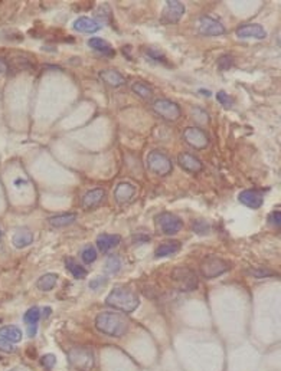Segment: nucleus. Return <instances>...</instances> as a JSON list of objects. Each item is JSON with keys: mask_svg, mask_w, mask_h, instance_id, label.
<instances>
[{"mask_svg": "<svg viewBox=\"0 0 281 371\" xmlns=\"http://www.w3.org/2000/svg\"><path fill=\"white\" fill-rule=\"evenodd\" d=\"M105 304L111 308L130 314L140 305V299L137 294L128 286H115L105 298Z\"/></svg>", "mask_w": 281, "mask_h": 371, "instance_id": "f257e3e1", "label": "nucleus"}, {"mask_svg": "<svg viewBox=\"0 0 281 371\" xmlns=\"http://www.w3.org/2000/svg\"><path fill=\"white\" fill-rule=\"evenodd\" d=\"M97 330L110 337H123L128 330V320L117 312H100L95 317Z\"/></svg>", "mask_w": 281, "mask_h": 371, "instance_id": "f03ea898", "label": "nucleus"}, {"mask_svg": "<svg viewBox=\"0 0 281 371\" xmlns=\"http://www.w3.org/2000/svg\"><path fill=\"white\" fill-rule=\"evenodd\" d=\"M146 164L152 173L160 176V177H165L167 174L172 173V170H173L172 160L165 153H162L159 150H153L152 153H149V156L146 159Z\"/></svg>", "mask_w": 281, "mask_h": 371, "instance_id": "7ed1b4c3", "label": "nucleus"}, {"mask_svg": "<svg viewBox=\"0 0 281 371\" xmlns=\"http://www.w3.org/2000/svg\"><path fill=\"white\" fill-rule=\"evenodd\" d=\"M69 364L78 371H91L94 367V353L87 347H77L68 353Z\"/></svg>", "mask_w": 281, "mask_h": 371, "instance_id": "20e7f679", "label": "nucleus"}, {"mask_svg": "<svg viewBox=\"0 0 281 371\" xmlns=\"http://www.w3.org/2000/svg\"><path fill=\"white\" fill-rule=\"evenodd\" d=\"M172 281L183 292H192L198 288V275L186 266L175 268L172 272Z\"/></svg>", "mask_w": 281, "mask_h": 371, "instance_id": "39448f33", "label": "nucleus"}, {"mask_svg": "<svg viewBox=\"0 0 281 371\" xmlns=\"http://www.w3.org/2000/svg\"><path fill=\"white\" fill-rule=\"evenodd\" d=\"M231 269V265L227 260L221 259L218 256H209L205 258L201 263V273L206 279H214L217 276H221Z\"/></svg>", "mask_w": 281, "mask_h": 371, "instance_id": "423d86ee", "label": "nucleus"}, {"mask_svg": "<svg viewBox=\"0 0 281 371\" xmlns=\"http://www.w3.org/2000/svg\"><path fill=\"white\" fill-rule=\"evenodd\" d=\"M153 111L167 121H178L182 115L179 104L166 98L156 99L153 102Z\"/></svg>", "mask_w": 281, "mask_h": 371, "instance_id": "0eeeda50", "label": "nucleus"}, {"mask_svg": "<svg viewBox=\"0 0 281 371\" xmlns=\"http://www.w3.org/2000/svg\"><path fill=\"white\" fill-rule=\"evenodd\" d=\"M156 222H157V226L160 227V230L167 236L176 235L183 227L182 219L179 216H176L175 213H170V211H163V213L157 214Z\"/></svg>", "mask_w": 281, "mask_h": 371, "instance_id": "6e6552de", "label": "nucleus"}, {"mask_svg": "<svg viewBox=\"0 0 281 371\" xmlns=\"http://www.w3.org/2000/svg\"><path fill=\"white\" fill-rule=\"evenodd\" d=\"M185 4L179 0H167L162 14H160V22L165 25H173L178 23L185 14Z\"/></svg>", "mask_w": 281, "mask_h": 371, "instance_id": "1a4fd4ad", "label": "nucleus"}, {"mask_svg": "<svg viewBox=\"0 0 281 371\" xmlns=\"http://www.w3.org/2000/svg\"><path fill=\"white\" fill-rule=\"evenodd\" d=\"M183 140L188 146L195 150H205L209 146V137L206 136L204 130L198 127H188L183 131Z\"/></svg>", "mask_w": 281, "mask_h": 371, "instance_id": "9d476101", "label": "nucleus"}, {"mask_svg": "<svg viewBox=\"0 0 281 371\" xmlns=\"http://www.w3.org/2000/svg\"><path fill=\"white\" fill-rule=\"evenodd\" d=\"M198 29L204 36H221L225 33V26L209 16H202L199 19Z\"/></svg>", "mask_w": 281, "mask_h": 371, "instance_id": "9b49d317", "label": "nucleus"}, {"mask_svg": "<svg viewBox=\"0 0 281 371\" xmlns=\"http://www.w3.org/2000/svg\"><path fill=\"white\" fill-rule=\"evenodd\" d=\"M238 200L250 209H260L264 203V194L261 190H244L240 193Z\"/></svg>", "mask_w": 281, "mask_h": 371, "instance_id": "f8f14e48", "label": "nucleus"}, {"mask_svg": "<svg viewBox=\"0 0 281 371\" xmlns=\"http://www.w3.org/2000/svg\"><path fill=\"white\" fill-rule=\"evenodd\" d=\"M178 163L179 166L188 173H199L204 170V164L198 157H195L191 153H180L178 156Z\"/></svg>", "mask_w": 281, "mask_h": 371, "instance_id": "ddd939ff", "label": "nucleus"}, {"mask_svg": "<svg viewBox=\"0 0 281 371\" xmlns=\"http://www.w3.org/2000/svg\"><path fill=\"white\" fill-rule=\"evenodd\" d=\"M235 33H237V36L241 37V39H251V37L264 39V37H267L266 29L261 25H258V23H248V25L240 26Z\"/></svg>", "mask_w": 281, "mask_h": 371, "instance_id": "4468645a", "label": "nucleus"}, {"mask_svg": "<svg viewBox=\"0 0 281 371\" xmlns=\"http://www.w3.org/2000/svg\"><path fill=\"white\" fill-rule=\"evenodd\" d=\"M105 198V191L104 188H92L90 191H87L82 197V207L85 210H91V209H95L97 206H100L102 203V200Z\"/></svg>", "mask_w": 281, "mask_h": 371, "instance_id": "2eb2a0df", "label": "nucleus"}, {"mask_svg": "<svg viewBox=\"0 0 281 371\" xmlns=\"http://www.w3.org/2000/svg\"><path fill=\"white\" fill-rule=\"evenodd\" d=\"M72 27L77 32H81V33H95V32L101 30L102 26L95 19H91V17H87V16H81L74 22Z\"/></svg>", "mask_w": 281, "mask_h": 371, "instance_id": "dca6fc26", "label": "nucleus"}, {"mask_svg": "<svg viewBox=\"0 0 281 371\" xmlns=\"http://www.w3.org/2000/svg\"><path fill=\"white\" fill-rule=\"evenodd\" d=\"M136 194V186L128 183V182H123L118 183L114 190V198L117 203H128L131 198Z\"/></svg>", "mask_w": 281, "mask_h": 371, "instance_id": "f3484780", "label": "nucleus"}, {"mask_svg": "<svg viewBox=\"0 0 281 371\" xmlns=\"http://www.w3.org/2000/svg\"><path fill=\"white\" fill-rule=\"evenodd\" d=\"M42 317L40 314V309L38 307H33V308H29L25 312L23 315V321H25L26 327H27V335L29 337H35L36 335V331H38V322Z\"/></svg>", "mask_w": 281, "mask_h": 371, "instance_id": "a211bd4d", "label": "nucleus"}, {"mask_svg": "<svg viewBox=\"0 0 281 371\" xmlns=\"http://www.w3.org/2000/svg\"><path fill=\"white\" fill-rule=\"evenodd\" d=\"M87 43H88V46H90L91 49L97 50L98 53H101L102 56L113 58L115 55L114 48H113L107 40L101 39V37H91V39H88Z\"/></svg>", "mask_w": 281, "mask_h": 371, "instance_id": "6ab92c4d", "label": "nucleus"}, {"mask_svg": "<svg viewBox=\"0 0 281 371\" xmlns=\"http://www.w3.org/2000/svg\"><path fill=\"white\" fill-rule=\"evenodd\" d=\"M121 242V236L118 235H108V233H102L97 237V247L98 250L102 252V253H107L110 252L113 247L118 246Z\"/></svg>", "mask_w": 281, "mask_h": 371, "instance_id": "aec40b11", "label": "nucleus"}, {"mask_svg": "<svg viewBox=\"0 0 281 371\" xmlns=\"http://www.w3.org/2000/svg\"><path fill=\"white\" fill-rule=\"evenodd\" d=\"M100 78H101L102 82L107 84L108 87L118 88L126 84V78L114 69H104L100 72Z\"/></svg>", "mask_w": 281, "mask_h": 371, "instance_id": "412c9836", "label": "nucleus"}, {"mask_svg": "<svg viewBox=\"0 0 281 371\" xmlns=\"http://www.w3.org/2000/svg\"><path fill=\"white\" fill-rule=\"evenodd\" d=\"M13 245L17 247V249H22V247L29 246L32 242H33V233L27 229H19L14 235H13L12 239Z\"/></svg>", "mask_w": 281, "mask_h": 371, "instance_id": "4be33fe9", "label": "nucleus"}, {"mask_svg": "<svg viewBox=\"0 0 281 371\" xmlns=\"http://www.w3.org/2000/svg\"><path fill=\"white\" fill-rule=\"evenodd\" d=\"M77 220V214L75 213H62V214H56L48 219V223L52 227H64V226H69Z\"/></svg>", "mask_w": 281, "mask_h": 371, "instance_id": "5701e85b", "label": "nucleus"}, {"mask_svg": "<svg viewBox=\"0 0 281 371\" xmlns=\"http://www.w3.org/2000/svg\"><path fill=\"white\" fill-rule=\"evenodd\" d=\"M22 331L14 327V325H6V327H1L0 328V338L9 341V343H19L22 340Z\"/></svg>", "mask_w": 281, "mask_h": 371, "instance_id": "b1692460", "label": "nucleus"}, {"mask_svg": "<svg viewBox=\"0 0 281 371\" xmlns=\"http://www.w3.org/2000/svg\"><path fill=\"white\" fill-rule=\"evenodd\" d=\"M65 268H66V271L71 273L75 279H84L87 276V273H88L87 269L82 268L74 258H66L65 259Z\"/></svg>", "mask_w": 281, "mask_h": 371, "instance_id": "393cba45", "label": "nucleus"}, {"mask_svg": "<svg viewBox=\"0 0 281 371\" xmlns=\"http://www.w3.org/2000/svg\"><path fill=\"white\" fill-rule=\"evenodd\" d=\"M179 249H180V242H178V240L166 242V243L160 245V246L156 249L154 256H156V258H166V256H170V255H173V253L179 252Z\"/></svg>", "mask_w": 281, "mask_h": 371, "instance_id": "a878e982", "label": "nucleus"}, {"mask_svg": "<svg viewBox=\"0 0 281 371\" xmlns=\"http://www.w3.org/2000/svg\"><path fill=\"white\" fill-rule=\"evenodd\" d=\"M56 282H58V275L56 273H45L38 279L36 286H38L39 291L48 292V291H52L55 288Z\"/></svg>", "mask_w": 281, "mask_h": 371, "instance_id": "bb28decb", "label": "nucleus"}, {"mask_svg": "<svg viewBox=\"0 0 281 371\" xmlns=\"http://www.w3.org/2000/svg\"><path fill=\"white\" fill-rule=\"evenodd\" d=\"M131 91H133L136 95H139V97L143 99H150L152 97H153V89L149 87L147 84L140 82V81L133 82V85H131Z\"/></svg>", "mask_w": 281, "mask_h": 371, "instance_id": "cd10ccee", "label": "nucleus"}, {"mask_svg": "<svg viewBox=\"0 0 281 371\" xmlns=\"http://www.w3.org/2000/svg\"><path fill=\"white\" fill-rule=\"evenodd\" d=\"M97 249L92 246V245H87V246L82 247V250H81V259L84 263H87V265H91V263H94L95 260H97Z\"/></svg>", "mask_w": 281, "mask_h": 371, "instance_id": "c85d7f7f", "label": "nucleus"}, {"mask_svg": "<svg viewBox=\"0 0 281 371\" xmlns=\"http://www.w3.org/2000/svg\"><path fill=\"white\" fill-rule=\"evenodd\" d=\"M121 268V260L118 256H110L107 262H105V272L110 273V275H115V273L120 271Z\"/></svg>", "mask_w": 281, "mask_h": 371, "instance_id": "c756f323", "label": "nucleus"}, {"mask_svg": "<svg viewBox=\"0 0 281 371\" xmlns=\"http://www.w3.org/2000/svg\"><path fill=\"white\" fill-rule=\"evenodd\" d=\"M232 65H234V59H232L231 55H221L218 58V68H219V71H227V69H230Z\"/></svg>", "mask_w": 281, "mask_h": 371, "instance_id": "7c9ffc66", "label": "nucleus"}, {"mask_svg": "<svg viewBox=\"0 0 281 371\" xmlns=\"http://www.w3.org/2000/svg\"><path fill=\"white\" fill-rule=\"evenodd\" d=\"M217 99H218V102H219L222 107H225V108H231V107H232V104H234V99L231 98L230 95H228L225 91H218Z\"/></svg>", "mask_w": 281, "mask_h": 371, "instance_id": "2f4dec72", "label": "nucleus"}, {"mask_svg": "<svg viewBox=\"0 0 281 371\" xmlns=\"http://www.w3.org/2000/svg\"><path fill=\"white\" fill-rule=\"evenodd\" d=\"M192 227L198 235H206L209 232V224L204 220H193Z\"/></svg>", "mask_w": 281, "mask_h": 371, "instance_id": "473e14b6", "label": "nucleus"}, {"mask_svg": "<svg viewBox=\"0 0 281 371\" xmlns=\"http://www.w3.org/2000/svg\"><path fill=\"white\" fill-rule=\"evenodd\" d=\"M192 114H193V120L195 121H198V123L201 124H206L209 120V117H208V114L202 110V108H193L192 110Z\"/></svg>", "mask_w": 281, "mask_h": 371, "instance_id": "72a5a7b5", "label": "nucleus"}, {"mask_svg": "<svg viewBox=\"0 0 281 371\" xmlns=\"http://www.w3.org/2000/svg\"><path fill=\"white\" fill-rule=\"evenodd\" d=\"M40 364L46 369V370H52L53 369V366L56 364V357L53 356V354H46V356H43L42 360H40Z\"/></svg>", "mask_w": 281, "mask_h": 371, "instance_id": "f704fd0d", "label": "nucleus"}, {"mask_svg": "<svg viewBox=\"0 0 281 371\" xmlns=\"http://www.w3.org/2000/svg\"><path fill=\"white\" fill-rule=\"evenodd\" d=\"M105 284H107V278H104V276H97V278H94L90 282V288L92 291H97V289H100V288L104 286Z\"/></svg>", "mask_w": 281, "mask_h": 371, "instance_id": "c9c22d12", "label": "nucleus"}, {"mask_svg": "<svg viewBox=\"0 0 281 371\" xmlns=\"http://www.w3.org/2000/svg\"><path fill=\"white\" fill-rule=\"evenodd\" d=\"M269 222L274 226V227H280L281 226V211L280 210H276V211H273L271 214H270V217H269Z\"/></svg>", "mask_w": 281, "mask_h": 371, "instance_id": "e433bc0d", "label": "nucleus"}, {"mask_svg": "<svg viewBox=\"0 0 281 371\" xmlns=\"http://www.w3.org/2000/svg\"><path fill=\"white\" fill-rule=\"evenodd\" d=\"M147 55H149L150 58H153L154 61H157V62L166 61V59H165V56H163V53L157 49H152V48H149V49H147Z\"/></svg>", "mask_w": 281, "mask_h": 371, "instance_id": "4c0bfd02", "label": "nucleus"}, {"mask_svg": "<svg viewBox=\"0 0 281 371\" xmlns=\"http://www.w3.org/2000/svg\"><path fill=\"white\" fill-rule=\"evenodd\" d=\"M0 351H4V353H14V347L12 346V343L0 338Z\"/></svg>", "mask_w": 281, "mask_h": 371, "instance_id": "58836bf2", "label": "nucleus"}, {"mask_svg": "<svg viewBox=\"0 0 281 371\" xmlns=\"http://www.w3.org/2000/svg\"><path fill=\"white\" fill-rule=\"evenodd\" d=\"M251 273L257 276V278H266V276H271V275H274V272H271V271H266V269H263V268H258V269H253Z\"/></svg>", "mask_w": 281, "mask_h": 371, "instance_id": "ea45409f", "label": "nucleus"}, {"mask_svg": "<svg viewBox=\"0 0 281 371\" xmlns=\"http://www.w3.org/2000/svg\"><path fill=\"white\" fill-rule=\"evenodd\" d=\"M7 71H9V65H7V62L0 58V74H6Z\"/></svg>", "mask_w": 281, "mask_h": 371, "instance_id": "a19ab883", "label": "nucleus"}, {"mask_svg": "<svg viewBox=\"0 0 281 371\" xmlns=\"http://www.w3.org/2000/svg\"><path fill=\"white\" fill-rule=\"evenodd\" d=\"M199 92H201V94H205V97H211V91H205V89H201Z\"/></svg>", "mask_w": 281, "mask_h": 371, "instance_id": "79ce46f5", "label": "nucleus"}]
</instances>
